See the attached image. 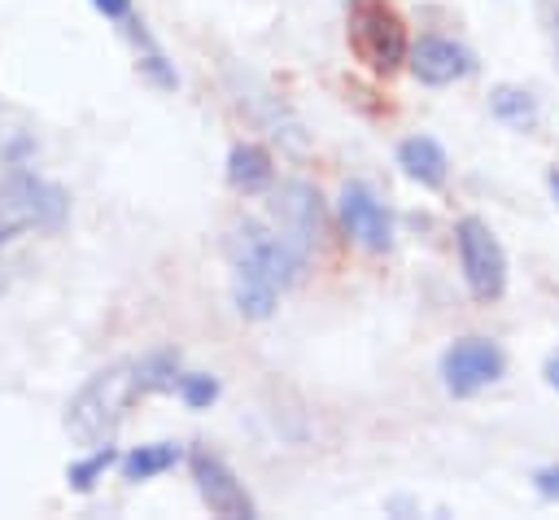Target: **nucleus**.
<instances>
[{
	"label": "nucleus",
	"mask_w": 559,
	"mask_h": 520,
	"mask_svg": "<svg viewBox=\"0 0 559 520\" xmlns=\"http://www.w3.org/2000/svg\"><path fill=\"white\" fill-rule=\"evenodd\" d=\"M140 393V376L135 363H114L105 371H96L66 406V433L79 446H100L114 437V428L122 424L131 398Z\"/></svg>",
	"instance_id": "f257e3e1"
},
{
	"label": "nucleus",
	"mask_w": 559,
	"mask_h": 520,
	"mask_svg": "<svg viewBox=\"0 0 559 520\" xmlns=\"http://www.w3.org/2000/svg\"><path fill=\"white\" fill-rule=\"evenodd\" d=\"M66 214H70V197L61 184L35 170H13L0 179V236L26 232V227L52 232L66 223Z\"/></svg>",
	"instance_id": "f03ea898"
},
{
	"label": "nucleus",
	"mask_w": 559,
	"mask_h": 520,
	"mask_svg": "<svg viewBox=\"0 0 559 520\" xmlns=\"http://www.w3.org/2000/svg\"><path fill=\"white\" fill-rule=\"evenodd\" d=\"M349 44H354V52H358L371 70H380V74L397 70V66L406 61V52H411L402 17H397L393 4H384V0H354V4H349Z\"/></svg>",
	"instance_id": "7ed1b4c3"
},
{
	"label": "nucleus",
	"mask_w": 559,
	"mask_h": 520,
	"mask_svg": "<svg viewBox=\"0 0 559 520\" xmlns=\"http://www.w3.org/2000/svg\"><path fill=\"white\" fill-rule=\"evenodd\" d=\"M454 245H459V267L467 280V293L476 302H498L507 288V253L498 245V236L489 232L485 218L467 214L454 227Z\"/></svg>",
	"instance_id": "20e7f679"
},
{
	"label": "nucleus",
	"mask_w": 559,
	"mask_h": 520,
	"mask_svg": "<svg viewBox=\"0 0 559 520\" xmlns=\"http://www.w3.org/2000/svg\"><path fill=\"white\" fill-rule=\"evenodd\" d=\"M227 249H231L236 271H253V275L271 280L275 288H288V284L297 280L301 262H306L275 227H262V223H240V227L231 232Z\"/></svg>",
	"instance_id": "39448f33"
},
{
	"label": "nucleus",
	"mask_w": 559,
	"mask_h": 520,
	"mask_svg": "<svg viewBox=\"0 0 559 520\" xmlns=\"http://www.w3.org/2000/svg\"><path fill=\"white\" fill-rule=\"evenodd\" d=\"M271 227L301 253L310 258L323 240V201L306 179H284L271 192Z\"/></svg>",
	"instance_id": "423d86ee"
},
{
	"label": "nucleus",
	"mask_w": 559,
	"mask_h": 520,
	"mask_svg": "<svg viewBox=\"0 0 559 520\" xmlns=\"http://www.w3.org/2000/svg\"><path fill=\"white\" fill-rule=\"evenodd\" d=\"M507 358L489 336H463L441 354V380L454 398H472L502 376Z\"/></svg>",
	"instance_id": "0eeeda50"
},
{
	"label": "nucleus",
	"mask_w": 559,
	"mask_h": 520,
	"mask_svg": "<svg viewBox=\"0 0 559 520\" xmlns=\"http://www.w3.org/2000/svg\"><path fill=\"white\" fill-rule=\"evenodd\" d=\"M336 214H341V227L354 245H362L367 253H384L393 245V218L384 210V201L367 188V184H345L341 188V201H336Z\"/></svg>",
	"instance_id": "6e6552de"
},
{
	"label": "nucleus",
	"mask_w": 559,
	"mask_h": 520,
	"mask_svg": "<svg viewBox=\"0 0 559 520\" xmlns=\"http://www.w3.org/2000/svg\"><path fill=\"white\" fill-rule=\"evenodd\" d=\"M192 481H197V494L201 503L214 511V516H227V520H249L253 516V498L245 494V485L236 481V472L210 454V450H192Z\"/></svg>",
	"instance_id": "1a4fd4ad"
},
{
	"label": "nucleus",
	"mask_w": 559,
	"mask_h": 520,
	"mask_svg": "<svg viewBox=\"0 0 559 520\" xmlns=\"http://www.w3.org/2000/svg\"><path fill=\"white\" fill-rule=\"evenodd\" d=\"M406 57H411V74H415L419 83H428V87L459 83V79H467V74L476 70L472 52H467L463 44L445 39V35H424Z\"/></svg>",
	"instance_id": "9d476101"
},
{
	"label": "nucleus",
	"mask_w": 559,
	"mask_h": 520,
	"mask_svg": "<svg viewBox=\"0 0 559 520\" xmlns=\"http://www.w3.org/2000/svg\"><path fill=\"white\" fill-rule=\"evenodd\" d=\"M397 166L406 170V179H415V184H424V188H441V184H445V170H450L445 149H441L432 135H411V140H402V144H397Z\"/></svg>",
	"instance_id": "9b49d317"
},
{
	"label": "nucleus",
	"mask_w": 559,
	"mask_h": 520,
	"mask_svg": "<svg viewBox=\"0 0 559 520\" xmlns=\"http://www.w3.org/2000/svg\"><path fill=\"white\" fill-rule=\"evenodd\" d=\"M227 184L240 188V192H258L271 184V153L262 144H236L227 153Z\"/></svg>",
	"instance_id": "f8f14e48"
},
{
	"label": "nucleus",
	"mask_w": 559,
	"mask_h": 520,
	"mask_svg": "<svg viewBox=\"0 0 559 520\" xmlns=\"http://www.w3.org/2000/svg\"><path fill=\"white\" fill-rule=\"evenodd\" d=\"M179 446L175 441H153V446H135L131 454H122L118 463H122V476L127 481H148V476H157V472H170L175 463H179Z\"/></svg>",
	"instance_id": "ddd939ff"
},
{
	"label": "nucleus",
	"mask_w": 559,
	"mask_h": 520,
	"mask_svg": "<svg viewBox=\"0 0 559 520\" xmlns=\"http://www.w3.org/2000/svg\"><path fill=\"white\" fill-rule=\"evenodd\" d=\"M275 302H280V288L271 280H262L253 271H236V306L245 319H266L275 310Z\"/></svg>",
	"instance_id": "4468645a"
},
{
	"label": "nucleus",
	"mask_w": 559,
	"mask_h": 520,
	"mask_svg": "<svg viewBox=\"0 0 559 520\" xmlns=\"http://www.w3.org/2000/svg\"><path fill=\"white\" fill-rule=\"evenodd\" d=\"M493 118H502L515 131H533L537 127V101L520 87H498L493 92Z\"/></svg>",
	"instance_id": "2eb2a0df"
},
{
	"label": "nucleus",
	"mask_w": 559,
	"mask_h": 520,
	"mask_svg": "<svg viewBox=\"0 0 559 520\" xmlns=\"http://www.w3.org/2000/svg\"><path fill=\"white\" fill-rule=\"evenodd\" d=\"M135 376H140V393H157V389H179V358L170 350H157V354H144L135 363Z\"/></svg>",
	"instance_id": "dca6fc26"
},
{
	"label": "nucleus",
	"mask_w": 559,
	"mask_h": 520,
	"mask_svg": "<svg viewBox=\"0 0 559 520\" xmlns=\"http://www.w3.org/2000/svg\"><path fill=\"white\" fill-rule=\"evenodd\" d=\"M109 463H118V450H114L109 441L92 446V454H87V459L70 463V472H66L70 489H79V494H92V489H96V481L105 476V468H109Z\"/></svg>",
	"instance_id": "f3484780"
},
{
	"label": "nucleus",
	"mask_w": 559,
	"mask_h": 520,
	"mask_svg": "<svg viewBox=\"0 0 559 520\" xmlns=\"http://www.w3.org/2000/svg\"><path fill=\"white\" fill-rule=\"evenodd\" d=\"M179 398L201 411V406H210L218 398V380L205 376V371H188V376H179Z\"/></svg>",
	"instance_id": "a211bd4d"
},
{
	"label": "nucleus",
	"mask_w": 559,
	"mask_h": 520,
	"mask_svg": "<svg viewBox=\"0 0 559 520\" xmlns=\"http://www.w3.org/2000/svg\"><path fill=\"white\" fill-rule=\"evenodd\" d=\"M533 485H537V494H546V498H559V463H550V468H537Z\"/></svg>",
	"instance_id": "6ab92c4d"
},
{
	"label": "nucleus",
	"mask_w": 559,
	"mask_h": 520,
	"mask_svg": "<svg viewBox=\"0 0 559 520\" xmlns=\"http://www.w3.org/2000/svg\"><path fill=\"white\" fill-rule=\"evenodd\" d=\"M92 4H96L105 17H127V13H131V0H92Z\"/></svg>",
	"instance_id": "aec40b11"
},
{
	"label": "nucleus",
	"mask_w": 559,
	"mask_h": 520,
	"mask_svg": "<svg viewBox=\"0 0 559 520\" xmlns=\"http://www.w3.org/2000/svg\"><path fill=\"white\" fill-rule=\"evenodd\" d=\"M546 380H550V385L559 389V350H555V354L546 358Z\"/></svg>",
	"instance_id": "412c9836"
},
{
	"label": "nucleus",
	"mask_w": 559,
	"mask_h": 520,
	"mask_svg": "<svg viewBox=\"0 0 559 520\" xmlns=\"http://www.w3.org/2000/svg\"><path fill=\"white\" fill-rule=\"evenodd\" d=\"M546 184H550V192H555V201H559V166L546 175Z\"/></svg>",
	"instance_id": "4be33fe9"
},
{
	"label": "nucleus",
	"mask_w": 559,
	"mask_h": 520,
	"mask_svg": "<svg viewBox=\"0 0 559 520\" xmlns=\"http://www.w3.org/2000/svg\"><path fill=\"white\" fill-rule=\"evenodd\" d=\"M0 240H4V236H0Z\"/></svg>",
	"instance_id": "5701e85b"
}]
</instances>
